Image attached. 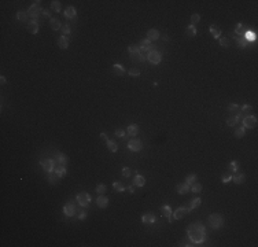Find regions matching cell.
<instances>
[{
  "mask_svg": "<svg viewBox=\"0 0 258 247\" xmlns=\"http://www.w3.org/2000/svg\"><path fill=\"white\" fill-rule=\"evenodd\" d=\"M187 233H188V239H190L194 244H201L207 239V236H206V229L201 222H194V224H191L187 229Z\"/></svg>",
  "mask_w": 258,
  "mask_h": 247,
  "instance_id": "1",
  "label": "cell"
},
{
  "mask_svg": "<svg viewBox=\"0 0 258 247\" xmlns=\"http://www.w3.org/2000/svg\"><path fill=\"white\" fill-rule=\"evenodd\" d=\"M41 11H44L43 8H41V6H40V1H34L32 6H30L29 8H28V15L30 17V19H33V21H37V18L40 17V14H41Z\"/></svg>",
  "mask_w": 258,
  "mask_h": 247,
  "instance_id": "2",
  "label": "cell"
},
{
  "mask_svg": "<svg viewBox=\"0 0 258 247\" xmlns=\"http://www.w3.org/2000/svg\"><path fill=\"white\" fill-rule=\"evenodd\" d=\"M222 224H224V218H222V216H221V214H218V213L210 214L209 225L213 229H220L221 227H222Z\"/></svg>",
  "mask_w": 258,
  "mask_h": 247,
  "instance_id": "3",
  "label": "cell"
},
{
  "mask_svg": "<svg viewBox=\"0 0 258 247\" xmlns=\"http://www.w3.org/2000/svg\"><path fill=\"white\" fill-rule=\"evenodd\" d=\"M147 59H148L153 65H159L161 63V60H162V54L159 52V51H157V49H153V51H150L148 52Z\"/></svg>",
  "mask_w": 258,
  "mask_h": 247,
  "instance_id": "4",
  "label": "cell"
},
{
  "mask_svg": "<svg viewBox=\"0 0 258 247\" xmlns=\"http://www.w3.org/2000/svg\"><path fill=\"white\" fill-rule=\"evenodd\" d=\"M77 202H78V205L82 206V207H88V206H89V202H91L89 194H86V192H80V194L77 195Z\"/></svg>",
  "mask_w": 258,
  "mask_h": 247,
  "instance_id": "5",
  "label": "cell"
},
{
  "mask_svg": "<svg viewBox=\"0 0 258 247\" xmlns=\"http://www.w3.org/2000/svg\"><path fill=\"white\" fill-rule=\"evenodd\" d=\"M55 159H41L40 161V165L41 168L44 169L47 173L49 172H54V169H55Z\"/></svg>",
  "mask_w": 258,
  "mask_h": 247,
  "instance_id": "6",
  "label": "cell"
},
{
  "mask_svg": "<svg viewBox=\"0 0 258 247\" xmlns=\"http://www.w3.org/2000/svg\"><path fill=\"white\" fill-rule=\"evenodd\" d=\"M128 147H129L131 151L139 153V151L143 148V143H142V140H139V139H132V140H129V143H128Z\"/></svg>",
  "mask_w": 258,
  "mask_h": 247,
  "instance_id": "7",
  "label": "cell"
},
{
  "mask_svg": "<svg viewBox=\"0 0 258 247\" xmlns=\"http://www.w3.org/2000/svg\"><path fill=\"white\" fill-rule=\"evenodd\" d=\"M257 126V117L255 116H249L243 118V128H249V129H253V128Z\"/></svg>",
  "mask_w": 258,
  "mask_h": 247,
  "instance_id": "8",
  "label": "cell"
},
{
  "mask_svg": "<svg viewBox=\"0 0 258 247\" xmlns=\"http://www.w3.org/2000/svg\"><path fill=\"white\" fill-rule=\"evenodd\" d=\"M63 211H65V214H66L68 217H73V216H76V213H77V210H76V206H74V203L68 202V203H66V205H65V207H63Z\"/></svg>",
  "mask_w": 258,
  "mask_h": 247,
  "instance_id": "9",
  "label": "cell"
},
{
  "mask_svg": "<svg viewBox=\"0 0 258 247\" xmlns=\"http://www.w3.org/2000/svg\"><path fill=\"white\" fill-rule=\"evenodd\" d=\"M139 48H140V51H153L154 49V44L151 43L150 40H147V39H144V40L140 41V44H139Z\"/></svg>",
  "mask_w": 258,
  "mask_h": 247,
  "instance_id": "10",
  "label": "cell"
},
{
  "mask_svg": "<svg viewBox=\"0 0 258 247\" xmlns=\"http://www.w3.org/2000/svg\"><path fill=\"white\" fill-rule=\"evenodd\" d=\"M243 117H242V113H239V114H236V116H232L229 117L228 120H227V124H228V126H235L236 124H239V121L242 120Z\"/></svg>",
  "mask_w": 258,
  "mask_h": 247,
  "instance_id": "11",
  "label": "cell"
},
{
  "mask_svg": "<svg viewBox=\"0 0 258 247\" xmlns=\"http://www.w3.org/2000/svg\"><path fill=\"white\" fill-rule=\"evenodd\" d=\"M128 51H129V54H131L133 58H137V59H139V56L142 55V51L139 48V45H135V44L129 45V47H128Z\"/></svg>",
  "mask_w": 258,
  "mask_h": 247,
  "instance_id": "12",
  "label": "cell"
},
{
  "mask_svg": "<svg viewBox=\"0 0 258 247\" xmlns=\"http://www.w3.org/2000/svg\"><path fill=\"white\" fill-rule=\"evenodd\" d=\"M176 191L179 192L180 195H185L190 192V185H188L187 183H180V184H177Z\"/></svg>",
  "mask_w": 258,
  "mask_h": 247,
  "instance_id": "13",
  "label": "cell"
},
{
  "mask_svg": "<svg viewBox=\"0 0 258 247\" xmlns=\"http://www.w3.org/2000/svg\"><path fill=\"white\" fill-rule=\"evenodd\" d=\"M28 30H29L32 34H37V32H39V22L37 21L30 19V22H28Z\"/></svg>",
  "mask_w": 258,
  "mask_h": 247,
  "instance_id": "14",
  "label": "cell"
},
{
  "mask_svg": "<svg viewBox=\"0 0 258 247\" xmlns=\"http://www.w3.org/2000/svg\"><path fill=\"white\" fill-rule=\"evenodd\" d=\"M54 172L56 173V176L59 177V179H63V177L66 176V166H63V165H58V166H55Z\"/></svg>",
  "mask_w": 258,
  "mask_h": 247,
  "instance_id": "15",
  "label": "cell"
},
{
  "mask_svg": "<svg viewBox=\"0 0 258 247\" xmlns=\"http://www.w3.org/2000/svg\"><path fill=\"white\" fill-rule=\"evenodd\" d=\"M159 39V32H158L157 29H150L148 32H147V40L150 41H155Z\"/></svg>",
  "mask_w": 258,
  "mask_h": 247,
  "instance_id": "16",
  "label": "cell"
},
{
  "mask_svg": "<svg viewBox=\"0 0 258 247\" xmlns=\"http://www.w3.org/2000/svg\"><path fill=\"white\" fill-rule=\"evenodd\" d=\"M244 180H246V176H244L243 173H239V172H236L233 176H232V181L235 184H243L244 183Z\"/></svg>",
  "mask_w": 258,
  "mask_h": 247,
  "instance_id": "17",
  "label": "cell"
},
{
  "mask_svg": "<svg viewBox=\"0 0 258 247\" xmlns=\"http://www.w3.org/2000/svg\"><path fill=\"white\" fill-rule=\"evenodd\" d=\"M76 15H77V11H76V8L73 7V6L66 7V10H65V17H66V18L73 19V18H76Z\"/></svg>",
  "mask_w": 258,
  "mask_h": 247,
  "instance_id": "18",
  "label": "cell"
},
{
  "mask_svg": "<svg viewBox=\"0 0 258 247\" xmlns=\"http://www.w3.org/2000/svg\"><path fill=\"white\" fill-rule=\"evenodd\" d=\"M96 205L99 206L100 209H106V207L109 206V199L106 198V196H103V195H100V196L96 199Z\"/></svg>",
  "mask_w": 258,
  "mask_h": 247,
  "instance_id": "19",
  "label": "cell"
},
{
  "mask_svg": "<svg viewBox=\"0 0 258 247\" xmlns=\"http://www.w3.org/2000/svg\"><path fill=\"white\" fill-rule=\"evenodd\" d=\"M142 221L144 224H154L155 222V216L153 213H146V214H143Z\"/></svg>",
  "mask_w": 258,
  "mask_h": 247,
  "instance_id": "20",
  "label": "cell"
},
{
  "mask_svg": "<svg viewBox=\"0 0 258 247\" xmlns=\"http://www.w3.org/2000/svg\"><path fill=\"white\" fill-rule=\"evenodd\" d=\"M187 213H188V211H187V209H185V207H179V209L173 213V217H174V220H180V218H183Z\"/></svg>",
  "mask_w": 258,
  "mask_h": 247,
  "instance_id": "21",
  "label": "cell"
},
{
  "mask_svg": "<svg viewBox=\"0 0 258 247\" xmlns=\"http://www.w3.org/2000/svg\"><path fill=\"white\" fill-rule=\"evenodd\" d=\"M49 25H51V29L52 30H59L62 29V23L58 18H51L49 19Z\"/></svg>",
  "mask_w": 258,
  "mask_h": 247,
  "instance_id": "22",
  "label": "cell"
},
{
  "mask_svg": "<svg viewBox=\"0 0 258 247\" xmlns=\"http://www.w3.org/2000/svg\"><path fill=\"white\" fill-rule=\"evenodd\" d=\"M58 45H59V48L66 49L69 47V39L66 37V36H63V34H62V37L58 40Z\"/></svg>",
  "mask_w": 258,
  "mask_h": 247,
  "instance_id": "23",
  "label": "cell"
},
{
  "mask_svg": "<svg viewBox=\"0 0 258 247\" xmlns=\"http://www.w3.org/2000/svg\"><path fill=\"white\" fill-rule=\"evenodd\" d=\"M210 33H211V36H213L214 39H220L221 29L217 26V25H211V26H210Z\"/></svg>",
  "mask_w": 258,
  "mask_h": 247,
  "instance_id": "24",
  "label": "cell"
},
{
  "mask_svg": "<svg viewBox=\"0 0 258 247\" xmlns=\"http://www.w3.org/2000/svg\"><path fill=\"white\" fill-rule=\"evenodd\" d=\"M55 162L58 165H63V166H66V163H68V157L65 155V154H58L55 158Z\"/></svg>",
  "mask_w": 258,
  "mask_h": 247,
  "instance_id": "25",
  "label": "cell"
},
{
  "mask_svg": "<svg viewBox=\"0 0 258 247\" xmlns=\"http://www.w3.org/2000/svg\"><path fill=\"white\" fill-rule=\"evenodd\" d=\"M201 202H202V199H201V198H195V199H192V201H191L190 207L187 209V211L190 213L191 210H194V209H196V207H199V206H201Z\"/></svg>",
  "mask_w": 258,
  "mask_h": 247,
  "instance_id": "26",
  "label": "cell"
},
{
  "mask_svg": "<svg viewBox=\"0 0 258 247\" xmlns=\"http://www.w3.org/2000/svg\"><path fill=\"white\" fill-rule=\"evenodd\" d=\"M133 184L137 185V187H143V185L146 184V179L143 176H140V174H136L135 179H133Z\"/></svg>",
  "mask_w": 258,
  "mask_h": 247,
  "instance_id": "27",
  "label": "cell"
},
{
  "mask_svg": "<svg viewBox=\"0 0 258 247\" xmlns=\"http://www.w3.org/2000/svg\"><path fill=\"white\" fill-rule=\"evenodd\" d=\"M137 133H139V126L136 124H132V125L128 126V135L129 136H136Z\"/></svg>",
  "mask_w": 258,
  "mask_h": 247,
  "instance_id": "28",
  "label": "cell"
},
{
  "mask_svg": "<svg viewBox=\"0 0 258 247\" xmlns=\"http://www.w3.org/2000/svg\"><path fill=\"white\" fill-rule=\"evenodd\" d=\"M113 70H114V73L118 76H122L124 73H125V69H124V66H121V65L118 63H114L113 65Z\"/></svg>",
  "mask_w": 258,
  "mask_h": 247,
  "instance_id": "29",
  "label": "cell"
},
{
  "mask_svg": "<svg viewBox=\"0 0 258 247\" xmlns=\"http://www.w3.org/2000/svg\"><path fill=\"white\" fill-rule=\"evenodd\" d=\"M190 191L199 194V192L202 191V184H201V183H196V181H195L194 184H191V185H190Z\"/></svg>",
  "mask_w": 258,
  "mask_h": 247,
  "instance_id": "30",
  "label": "cell"
},
{
  "mask_svg": "<svg viewBox=\"0 0 258 247\" xmlns=\"http://www.w3.org/2000/svg\"><path fill=\"white\" fill-rule=\"evenodd\" d=\"M106 146H107V148H109L111 153H116V151L118 150V146H117V143L113 142V140H107V142H106Z\"/></svg>",
  "mask_w": 258,
  "mask_h": 247,
  "instance_id": "31",
  "label": "cell"
},
{
  "mask_svg": "<svg viewBox=\"0 0 258 247\" xmlns=\"http://www.w3.org/2000/svg\"><path fill=\"white\" fill-rule=\"evenodd\" d=\"M185 32H187V36H190V37H195L196 36V28L194 25H188Z\"/></svg>",
  "mask_w": 258,
  "mask_h": 247,
  "instance_id": "32",
  "label": "cell"
},
{
  "mask_svg": "<svg viewBox=\"0 0 258 247\" xmlns=\"http://www.w3.org/2000/svg\"><path fill=\"white\" fill-rule=\"evenodd\" d=\"M161 211H162V214H164L165 217H170L172 216V209H170V206H168V205H165V206H162L161 207Z\"/></svg>",
  "mask_w": 258,
  "mask_h": 247,
  "instance_id": "33",
  "label": "cell"
},
{
  "mask_svg": "<svg viewBox=\"0 0 258 247\" xmlns=\"http://www.w3.org/2000/svg\"><path fill=\"white\" fill-rule=\"evenodd\" d=\"M28 12H25V11H18L17 12V19L18 21H21V22H26L28 21Z\"/></svg>",
  "mask_w": 258,
  "mask_h": 247,
  "instance_id": "34",
  "label": "cell"
},
{
  "mask_svg": "<svg viewBox=\"0 0 258 247\" xmlns=\"http://www.w3.org/2000/svg\"><path fill=\"white\" fill-rule=\"evenodd\" d=\"M113 187H114V190L116 191H118V192H122V191H125L126 188H125V185H124L121 181H114L113 183Z\"/></svg>",
  "mask_w": 258,
  "mask_h": 247,
  "instance_id": "35",
  "label": "cell"
},
{
  "mask_svg": "<svg viewBox=\"0 0 258 247\" xmlns=\"http://www.w3.org/2000/svg\"><path fill=\"white\" fill-rule=\"evenodd\" d=\"M244 34H246V37H244V39H246V41H247V43H249V41H255V39H257V36H255V33H254V32H251V30H249V32H246V33H244Z\"/></svg>",
  "mask_w": 258,
  "mask_h": 247,
  "instance_id": "36",
  "label": "cell"
},
{
  "mask_svg": "<svg viewBox=\"0 0 258 247\" xmlns=\"http://www.w3.org/2000/svg\"><path fill=\"white\" fill-rule=\"evenodd\" d=\"M55 179H59V177L56 176V173L55 172H49L48 173V181H49V184L55 185V184H56V180Z\"/></svg>",
  "mask_w": 258,
  "mask_h": 247,
  "instance_id": "37",
  "label": "cell"
},
{
  "mask_svg": "<svg viewBox=\"0 0 258 247\" xmlns=\"http://www.w3.org/2000/svg\"><path fill=\"white\" fill-rule=\"evenodd\" d=\"M244 129H246V128H243V126L236 128V129H235V137H238V139L243 137V136H244Z\"/></svg>",
  "mask_w": 258,
  "mask_h": 247,
  "instance_id": "38",
  "label": "cell"
},
{
  "mask_svg": "<svg viewBox=\"0 0 258 247\" xmlns=\"http://www.w3.org/2000/svg\"><path fill=\"white\" fill-rule=\"evenodd\" d=\"M51 8H52L55 12H60V1H58V0H54L52 3H51Z\"/></svg>",
  "mask_w": 258,
  "mask_h": 247,
  "instance_id": "39",
  "label": "cell"
},
{
  "mask_svg": "<svg viewBox=\"0 0 258 247\" xmlns=\"http://www.w3.org/2000/svg\"><path fill=\"white\" fill-rule=\"evenodd\" d=\"M236 44H238V47H239L240 49H244L247 47V41H246V39H238V40H236Z\"/></svg>",
  "mask_w": 258,
  "mask_h": 247,
  "instance_id": "40",
  "label": "cell"
},
{
  "mask_svg": "<svg viewBox=\"0 0 258 247\" xmlns=\"http://www.w3.org/2000/svg\"><path fill=\"white\" fill-rule=\"evenodd\" d=\"M199 21H201V15H199V14H196V12H195V14L191 15V25H194V26H195Z\"/></svg>",
  "mask_w": 258,
  "mask_h": 247,
  "instance_id": "41",
  "label": "cell"
},
{
  "mask_svg": "<svg viewBox=\"0 0 258 247\" xmlns=\"http://www.w3.org/2000/svg\"><path fill=\"white\" fill-rule=\"evenodd\" d=\"M228 111L229 113H239L240 107L238 105H235V103H231V105H228Z\"/></svg>",
  "mask_w": 258,
  "mask_h": 247,
  "instance_id": "42",
  "label": "cell"
},
{
  "mask_svg": "<svg viewBox=\"0 0 258 247\" xmlns=\"http://www.w3.org/2000/svg\"><path fill=\"white\" fill-rule=\"evenodd\" d=\"M106 191H107V187H106L105 184H99V185H97V187H96V192H97V194L103 195Z\"/></svg>",
  "mask_w": 258,
  "mask_h": 247,
  "instance_id": "43",
  "label": "cell"
},
{
  "mask_svg": "<svg viewBox=\"0 0 258 247\" xmlns=\"http://www.w3.org/2000/svg\"><path fill=\"white\" fill-rule=\"evenodd\" d=\"M220 45L224 47V48L229 47V39L228 37H220Z\"/></svg>",
  "mask_w": 258,
  "mask_h": 247,
  "instance_id": "44",
  "label": "cell"
},
{
  "mask_svg": "<svg viewBox=\"0 0 258 247\" xmlns=\"http://www.w3.org/2000/svg\"><path fill=\"white\" fill-rule=\"evenodd\" d=\"M228 168L231 169L232 172H238V168H239V162H238V161H232L231 163H229Z\"/></svg>",
  "mask_w": 258,
  "mask_h": 247,
  "instance_id": "45",
  "label": "cell"
},
{
  "mask_svg": "<svg viewBox=\"0 0 258 247\" xmlns=\"http://www.w3.org/2000/svg\"><path fill=\"white\" fill-rule=\"evenodd\" d=\"M195 181H196V174H190V176L185 179V183L188 184V185H191V184H194Z\"/></svg>",
  "mask_w": 258,
  "mask_h": 247,
  "instance_id": "46",
  "label": "cell"
},
{
  "mask_svg": "<svg viewBox=\"0 0 258 247\" xmlns=\"http://www.w3.org/2000/svg\"><path fill=\"white\" fill-rule=\"evenodd\" d=\"M70 26H69V23H65L63 26H62V33L65 34V36H69L70 34Z\"/></svg>",
  "mask_w": 258,
  "mask_h": 247,
  "instance_id": "47",
  "label": "cell"
},
{
  "mask_svg": "<svg viewBox=\"0 0 258 247\" xmlns=\"http://www.w3.org/2000/svg\"><path fill=\"white\" fill-rule=\"evenodd\" d=\"M231 180H232V176L231 174H228V173L222 174V177H221V181H222V183H229Z\"/></svg>",
  "mask_w": 258,
  "mask_h": 247,
  "instance_id": "48",
  "label": "cell"
},
{
  "mask_svg": "<svg viewBox=\"0 0 258 247\" xmlns=\"http://www.w3.org/2000/svg\"><path fill=\"white\" fill-rule=\"evenodd\" d=\"M129 76L137 77V76H140V70H139V69H129Z\"/></svg>",
  "mask_w": 258,
  "mask_h": 247,
  "instance_id": "49",
  "label": "cell"
},
{
  "mask_svg": "<svg viewBox=\"0 0 258 247\" xmlns=\"http://www.w3.org/2000/svg\"><path fill=\"white\" fill-rule=\"evenodd\" d=\"M131 173L132 172H131V169H129V168H126V166H125V168H122V176L124 177H129V176H131Z\"/></svg>",
  "mask_w": 258,
  "mask_h": 247,
  "instance_id": "50",
  "label": "cell"
},
{
  "mask_svg": "<svg viewBox=\"0 0 258 247\" xmlns=\"http://www.w3.org/2000/svg\"><path fill=\"white\" fill-rule=\"evenodd\" d=\"M251 109H253V107H251L250 105H244V106L240 107V111L242 113H249V111H251Z\"/></svg>",
  "mask_w": 258,
  "mask_h": 247,
  "instance_id": "51",
  "label": "cell"
},
{
  "mask_svg": "<svg viewBox=\"0 0 258 247\" xmlns=\"http://www.w3.org/2000/svg\"><path fill=\"white\" fill-rule=\"evenodd\" d=\"M116 136L117 137H125V131H124V129H117L116 131Z\"/></svg>",
  "mask_w": 258,
  "mask_h": 247,
  "instance_id": "52",
  "label": "cell"
},
{
  "mask_svg": "<svg viewBox=\"0 0 258 247\" xmlns=\"http://www.w3.org/2000/svg\"><path fill=\"white\" fill-rule=\"evenodd\" d=\"M78 218H80V220H85V218H86V213H85V211H81V213L78 214Z\"/></svg>",
  "mask_w": 258,
  "mask_h": 247,
  "instance_id": "53",
  "label": "cell"
},
{
  "mask_svg": "<svg viewBox=\"0 0 258 247\" xmlns=\"http://www.w3.org/2000/svg\"><path fill=\"white\" fill-rule=\"evenodd\" d=\"M43 14H44V17H45V18H49V19H51V14H49V11H47V10H44V11H43Z\"/></svg>",
  "mask_w": 258,
  "mask_h": 247,
  "instance_id": "54",
  "label": "cell"
},
{
  "mask_svg": "<svg viewBox=\"0 0 258 247\" xmlns=\"http://www.w3.org/2000/svg\"><path fill=\"white\" fill-rule=\"evenodd\" d=\"M100 139H102V140H105V142H107V140H109V139H107V135H106V133H100Z\"/></svg>",
  "mask_w": 258,
  "mask_h": 247,
  "instance_id": "55",
  "label": "cell"
},
{
  "mask_svg": "<svg viewBox=\"0 0 258 247\" xmlns=\"http://www.w3.org/2000/svg\"><path fill=\"white\" fill-rule=\"evenodd\" d=\"M126 190H128L129 192H131V194H133V192H135V187H133V185H129V187H128Z\"/></svg>",
  "mask_w": 258,
  "mask_h": 247,
  "instance_id": "56",
  "label": "cell"
},
{
  "mask_svg": "<svg viewBox=\"0 0 258 247\" xmlns=\"http://www.w3.org/2000/svg\"><path fill=\"white\" fill-rule=\"evenodd\" d=\"M146 58H147V56H144V55H140V56H139V60H142V62H144V60H146Z\"/></svg>",
  "mask_w": 258,
  "mask_h": 247,
  "instance_id": "57",
  "label": "cell"
},
{
  "mask_svg": "<svg viewBox=\"0 0 258 247\" xmlns=\"http://www.w3.org/2000/svg\"><path fill=\"white\" fill-rule=\"evenodd\" d=\"M0 81H1V84H4V82L7 81V78H6L4 76H1V77H0Z\"/></svg>",
  "mask_w": 258,
  "mask_h": 247,
  "instance_id": "58",
  "label": "cell"
}]
</instances>
